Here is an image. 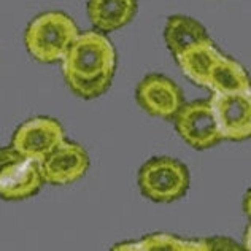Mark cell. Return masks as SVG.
<instances>
[{
    "instance_id": "6da1fadb",
    "label": "cell",
    "mask_w": 251,
    "mask_h": 251,
    "mask_svg": "<svg viewBox=\"0 0 251 251\" xmlns=\"http://www.w3.org/2000/svg\"><path fill=\"white\" fill-rule=\"evenodd\" d=\"M61 62L69 89L81 99H96L111 86L118 54L107 34L86 30L76 35Z\"/></svg>"
},
{
    "instance_id": "3957f363",
    "label": "cell",
    "mask_w": 251,
    "mask_h": 251,
    "mask_svg": "<svg viewBox=\"0 0 251 251\" xmlns=\"http://www.w3.org/2000/svg\"><path fill=\"white\" fill-rule=\"evenodd\" d=\"M138 188L153 202H175L188 193L189 170L175 157L154 156L138 170Z\"/></svg>"
},
{
    "instance_id": "5b68a950",
    "label": "cell",
    "mask_w": 251,
    "mask_h": 251,
    "mask_svg": "<svg viewBox=\"0 0 251 251\" xmlns=\"http://www.w3.org/2000/svg\"><path fill=\"white\" fill-rule=\"evenodd\" d=\"M172 120H174L176 134L191 148L207 150L223 140L208 100L183 102Z\"/></svg>"
},
{
    "instance_id": "9a60e30c",
    "label": "cell",
    "mask_w": 251,
    "mask_h": 251,
    "mask_svg": "<svg viewBox=\"0 0 251 251\" xmlns=\"http://www.w3.org/2000/svg\"><path fill=\"white\" fill-rule=\"evenodd\" d=\"M210 250H240V247L235 242H230L227 239H220V237H213L208 239Z\"/></svg>"
},
{
    "instance_id": "52a82bcc",
    "label": "cell",
    "mask_w": 251,
    "mask_h": 251,
    "mask_svg": "<svg viewBox=\"0 0 251 251\" xmlns=\"http://www.w3.org/2000/svg\"><path fill=\"white\" fill-rule=\"evenodd\" d=\"M208 102L223 140L243 142L251 137L250 92H234V94L213 92Z\"/></svg>"
},
{
    "instance_id": "4fadbf2b",
    "label": "cell",
    "mask_w": 251,
    "mask_h": 251,
    "mask_svg": "<svg viewBox=\"0 0 251 251\" xmlns=\"http://www.w3.org/2000/svg\"><path fill=\"white\" fill-rule=\"evenodd\" d=\"M166 45L174 56L183 51L186 46L203 38H208V32L197 19L183 15H174L167 19L166 29H164Z\"/></svg>"
},
{
    "instance_id": "7c38bea8",
    "label": "cell",
    "mask_w": 251,
    "mask_h": 251,
    "mask_svg": "<svg viewBox=\"0 0 251 251\" xmlns=\"http://www.w3.org/2000/svg\"><path fill=\"white\" fill-rule=\"evenodd\" d=\"M205 88L220 94L250 92V76L239 62L221 54L208 70Z\"/></svg>"
},
{
    "instance_id": "277c9868",
    "label": "cell",
    "mask_w": 251,
    "mask_h": 251,
    "mask_svg": "<svg viewBox=\"0 0 251 251\" xmlns=\"http://www.w3.org/2000/svg\"><path fill=\"white\" fill-rule=\"evenodd\" d=\"M45 184L40 166L10 147L0 148V199L24 201Z\"/></svg>"
},
{
    "instance_id": "7a4b0ae2",
    "label": "cell",
    "mask_w": 251,
    "mask_h": 251,
    "mask_svg": "<svg viewBox=\"0 0 251 251\" xmlns=\"http://www.w3.org/2000/svg\"><path fill=\"white\" fill-rule=\"evenodd\" d=\"M78 34V25L67 13L45 11L29 23L24 43L37 62L54 64L64 57Z\"/></svg>"
},
{
    "instance_id": "5bb4252c",
    "label": "cell",
    "mask_w": 251,
    "mask_h": 251,
    "mask_svg": "<svg viewBox=\"0 0 251 251\" xmlns=\"http://www.w3.org/2000/svg\"><path fill=\"white\" fill-rule=\"evenodd\" d=\"M121 251H208V239L183 240L172 234H151L137 242H123L113 247Z\"/></svg>"
},
{
    "instance_id": "30bf717a",
    "label": "cell",
    "mask_w": 251,
    "mask_h": 251,
    "mask_svg": "<svg viewBox=\"0 0 251 251\" xmlns=\"http://www.w3.org/2000/svg\"><path fill=\"white\" fill-rule=\"evenodd\" d=\"M137 13V0H89L88 16L94 29L103 34L127 25Z\"/></svg>"
},
{
    "instance_id": "8992f818",
    "label": "cell",
    "mask_w": 251,
    "mask_h": 251,
    "mask_svg": "<svg viewBox=\"0 0 251 251\" xmlns=\"http://www.w3.org/2000/svg\"><path fill=\"white\" fill-rule=\"evenodd\" d=\"M65 138V130L56 118L35 116L18 126L11 147L32 161L40 162Z\"/></svg>"
},
{
    "instance_id": "ba28073f",
    "label": "cell",
    "mask_w": 251,
    "mask_h": 251,
    "mask_svg": "<svg viewBox=\"0 0 251 251\" xmlns=\"http://www.w3.org/2000/svg\"><path fill=\"white\" fill-rule=\"evenodd\" d=\"M45 183L64 186L86 175L89 169V154L80 143L64 140L38 162Z\"/></svg>"
},
{
    "instance_id": "8fae6325",
    "label": "cell",
    "mask_w": 251,
    "mask_h": 251,
    "mask_svg": "<svg viewBox=\"0 0 251 251\" xmlns=\"http://www.w3.org/2000/svg\"><path fill=\"white\" fill-rule=\"evenodd\" d=\"M221 54L223 52L216 48L213 45V40L208 37V38H203L201 42H196L193 45L186 46V48L180 51L174 57L178 64V67L181 69L183 75L186 76L189 81L205 88L208 70Z\"/></svg>"
},
{
    "instance_id": "9c48e42d",
    "label": "cell",
    "mask_w": 251,
    "mask_h": 251,
    "mask_svg": "<svg viewBox=\"0 0 251 251\" xmlns=\"http://www.w3.org/2000/svg\"><path fill=\"white\" fill-rule=\"evenodd\" d=\"M135 99L148 115L161 120H172L183 105L184 94L180 86L169 76L151 74L138 83Z\"/></svg>"
}]
</instances>
